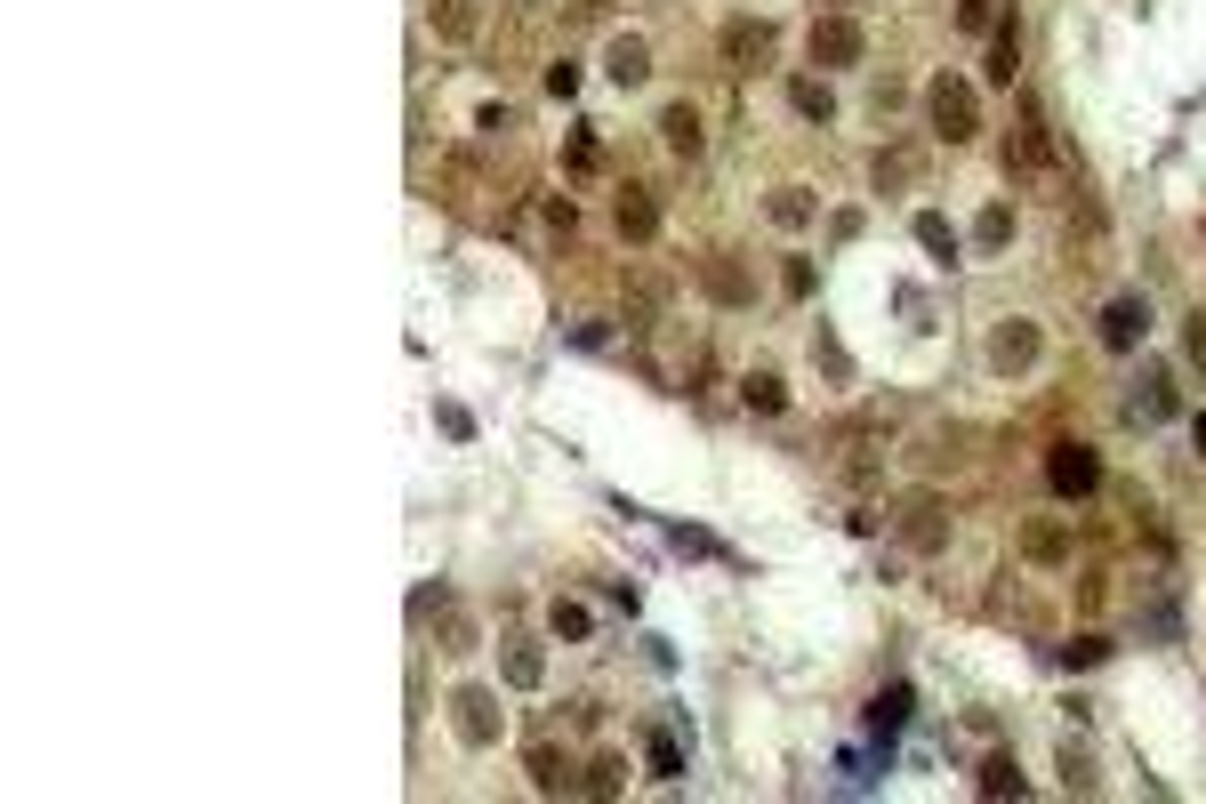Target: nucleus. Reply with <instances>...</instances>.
I'll return each instance as SVG.
<instances>
[{
	"label": "nucleus",
	"instance_id": "obj_24",
	"mask_svg": "<svg viewBox=\"0 0 1206 804\" xmlns=\"http://www.w3.org/2000/svg\"><path fill=\"white\" fill-rule=\"evenodd\" d=\"M805 218H813V193L805 185H780L773 193V225H805Z\"/></svg>",
	"mask_w": 1206,
	"mask_h": 804
},
{
	"label": "nucleus",
	"instance_id": "obj_27",
	"mask_svg": "<svg viewBox=\"0 0 1206 804\" xmlns=\"http://www.w3.org/2000/svg\"><path fill=\"white\" fill-rule=\"evenodd\" d=\"M619 781H628V764H619V756H596L579 788H588V796H619Z\"/></svg>",
	"mask_w": 1206,
	"mask_h": 804
},
{
	"label": "nucleus",
	"instance_id": "obj_9",
	"mask_svg": "<svg viewBox=\"0 0 1206 804\" xmlns=\"http://www.w3.org/2000/svg\"><path fill=\"white\" fill-rule=\"evenodd\" d=\"M1006 170H1021V178H1038V170H1046V121L1029 113V105H1021V129L1006 138Z\"/></svg>",
	"mask_w": 1206,
	"mask_h": 804
},
{
	"label": "nucleus",
	"instance_id": "obj_8",
	"mask_svg": "<svg viewBox=\"0 0 1206 804\" xmlns=\"http://www.w3.org/2000/svg\"><path fill=\"white\" fill-rule=\"evenodd\" d=\"M901 540H909L917 555H941V547H949V515H941V499H934V491H925V499H909Z\"/></svg>",
	"mask_w": 1206,
	"mask_h": 804
},
{
	"label": "nucleus",
	"instance_id": "obj_14",
	"mask_svg": "<svg viewBox=\"0 0 1206 804\" xmlns=\"http://www.w3.org/2000/svg\"><path fill=\"white\" fill-rule=\"evenodd\" d=\"M1021 547H1029V563H1070V531L1062 523H1029Z\"/></svg>",
	"mask_w": 1206,
	"mask_h": 804
},
{
	"label": "nucleus",
	"instance_id": "obj_15",
	"mask_svg": "<svg viewBox=\"0 0 1206 804\" xmlns=\"http://www.w3.org/2000/svg\"><path fill=\"white\" fill-rule=\"evenodd\" d=\"M1006 242H1014V201H989L974 218V250H1006Z\"/></svg>",
	"mask_w": 1206,
	"mask_h": 804
},
{
	"label": "nucleus",
	"instance_id": "obj_10",
	"mask_svg": "<svg viewBox=\"0 0 1206 804\" xmlns=\"http://www.w3.org/2000/svg\"><path fill=\"white\" fill-rule=\"evenodd\" d=\"M604 73H611L619 89H644V81H651V49L636 41V32H619V41L604 49Z\"/></svg>",
	"mask_w": 1206,
	"mask_h": 804
},
{
	"label": "nucleus",
	"instance_id": "obj_37",
	"mask_svg": "<svg viewBox=\"0 0 1206 804\" xmlns=\"http://www.w3.org/2000/svg\"><path fill=\"white\" fill-rule=\"evenodd\" d=\"M1190 443H1198V459H1206V419H1198V426H1190Z\"/></svg>",
	"mask_w": 1206,
	"mask_h": 804
},
{
	"label": "nucleus",
	"instance_id": "obj_12",
	"mask_svg": "<svg viewBox=\"0 0 1206 804\" xmlns=\"http://www.w3.org/2000/svg\"><path fill=\"white\" fill-rule=\"evenodd\" d=\"M660 138H668V153H700V113L684 105V97H676V105L660 113Z\"/></svg>",
	"mask_w": 1206,
	"mask_h": 804
},
{
	"label": "nucleus",
	"instance_id": "obj_32",
	"mask_svg": "<svg viewBox=\"0 0 1206 804\" xmlns=\"http://www.w3.org/2000/svg\"><path fill=\"white\" fill-rule=\"evenodd\" d=\"M1183 354H1190L1198 371H1206V314H1190V322H1183Z\"/></svg>",
	"mask_w": 1206,
	"mask_h": 804
},
{
	"label": "nucleus",
	"instance_id": "obj_3",
	"mask_svg": "<svg viewBox=\"0 0 1206 804\" xmlns=\"http://www.w3.org/2000/svg\"><path fill=\"white\" fill-rule=\"evenodd\" d=\"M860 49H869V32H860L853 17H813V32H805V57L820 64V73H837V64H860Z\"/></svg>",
	"mask_w": 1206,
	"mask_h": 804
},
{
	"label": "nucleus",
	"instance_id": "obj_5",
	"mask_svg": "<svg viewBox=\"0 0 1206 804\" xmlns=\"http://www.w3.org/2000/svg\"><path fill=\"white\" fill-rule=\"evenodd\" d=\"M716 49H724V64H732V73H756V64L773 57V24L765 17H732L716 32Z\"/></svg>",
	"mask_w": 1206,
	"mask_h": 804
},
{
	"label": "nucleus",
	"instance_id": "obj_34",
	"mask_svg": "<svg viewBox=\"0 0 1206 804\" xmlns=\"http://www.w3.org/2000/svg\"><path fill=\"white\" fill-rule=\"evenodd\" d=\"M547 89H556V97H579V64H547Z\"/></svg>",
	"mask_w": 1206,
	"mask_h": 804
},
{
	"label": "nucleus",
	"instance_id": "obj_4",
	"mask_svg": "<svg viewBox=\"0 0 1206 804\" xmlns=\"http://www.w3.org/2000/svg\"><path fill=\"white\" fill-rule=\"evenodd\" d=\"M451 724H459L467 748H491V741H499V700L482 692V684H459V692H451Z\"/></svg>",
	"mask_w": 1206,
	"mask_h": 804
},
{
	"label": "nucleus",
	"instance_id": "obj_36",
	"mask_svg": "<svg viewBox=\"0 0 1206 804\" xmlns=\"http://www.w3.org/2000/svg\"><path fill=\"white\" fill-rule=\"evenodd\" d=\"M1062 781H1070V788H1094V773H1086V756H1078V748H1062Z\"/></svg>",
	"mask_w": 1206,
	"mask_h": 804
},
{
	"label": "nucleus",
	"instance_id": "obj_6",
	"mask_svg": "<svg viewBox=\"0 0 1206 804\" xmlns=\"http://www.w3.org/2000/svg\"><path fill=\"white\" fill-rule=\"evenodd\" d=\"M1038 322H1021V314H1006L989 330V371H1029V362H1038Z\"/></svg>",
	"mask_w": 1206,
	"mask_h": 804
},
{
	"label": "nucleus",
	"instance_id": "obj_23",
	"mask_svg": "<svg viewBox=\"0 0 1206 804\" xmlns=\"http://www.w3.org/2000/svg\"><path fill=\"white\" fill-rule=\"evenodd\" d=\"M974 788H981V796H1021V773H1014V756H989Z\"/></svg>",
	"mask_w": 1206,
	"mask_h": 804
},
{
	"label": "nucleus",
	"instance_id": "obj_26",
	"mask_svg": "<svg viewBox=\"0 0 1206 804\" xmlns=\"http://www.w3.org/2000/svg\"><path fill=\"white\" fill-rule=\"evenodd\" d=\"M740 394H748V411H780V402H788V386H780L773 371H748V386H740Z\"/></svg>",
	"mask_w": 1206,
	"mask_h": 804
},
{
	"label": "nucleus",
	"instance_id": "obj_35",
	"mask_svg": "<svg viewBox=\"0 0 1206 804\" xmlns=\"http://www.w3.org/2000/svg\"><path fill=\"white\" fill-rule=\"evenodd\" d=\"M435 419H442V434H475V419L459 411V402H435Z\"/></svg>",
	"mask_w": 1206,
	"mask_h": 804
},
{
	"label": "nucleus",
	"instance_id": "obj_17",
	"mask_svg": "<svg viewBox=\"0 0 1206 804\" xmlns=\"http://www.w3.org/2000/svg\"><path fill=\"white\" fill-rule=\"evenodd\" d=\"M917 242H925V250H934L941 265H957V225H949L941 210H917Z\"/></svg>",
	"mask_w": 1206,
	"mask_h": 804
},
{
	"label": "nucleus",
	"instance_id": "obj_29",
	"mask_svg": "<svg viewBox=\"0 0 1206 804\" xmlns=\"http://www.w3.org/2000/svg\"><path fill=\"white\" fill-rule=\"evenodd\" d=\"M957 32H997V0H957Z\"/></svg>",
	"mask_w": 1206,
	"mask_h": 804
},
{
	"label": "nucleus",
	"instance_id": "obj_25",
	"mask_svg": "<svg viewBox=\"0 0 1206 804\" xmlns=\"http://www.w3.org/2000/svg\"><path fill=\"white\" fill-rule=\"evenodd\" d=\"M531 788H547V796L571 788V773H564V756H556V748H531Z\"/></svg>",
	"mask_w": 1206,
	"mask_h": 804
},
{
	"label": "nucleus",
	"instance_id": "obj_31",
	"mask_svg": "<svg viewBox=\"0 0 1206 804\" xmlns=\"http://www.w3.org/2000/svg\"><path fill=\"white\" fill-rule=\"evenodd\" d=\"M547 627H556V635H571V644H579V635H588V612H579V603H564V595H556V612H547Z\"/></svg>",
	"mask_w": 1206,
	"mask_h": 804
},
{
	"label": "nucleus",
	"instance_id": "obj_30",
	"mask_svg": "<svg viewBox=\"0 0 1206 804\" xmlns=\"http://www.w3.org/2000/svg\"><path fill=\"white\" fill-rule=\"evenodd\" d=\"M1094 660H1110L1102 635H1070V644H1062V667H1094Z\"/></svg>",
	"mask_w": 1206,
	"mask_h": 804
},
{
	"label": "nucleus",
	"instance_id": "obj_16",
	"mask_svg": "<svg viewBox=\"0 0 1206 804\" xmlns=\"http://www.w3.org/2000/svg\"><path fill=\"white\" fill-rule=\"evenodd\" d=\"M909 708H917V692H909V684H893V692H877V708H869V724H877L885 741H893V732L909 724Z\"/></svg>",
	"mask_w": 1206,
	"mask_h": 804
},
{
	"label": "nucleus",
	"instance_id": "obj_33",
	"mask_svg": "<svg viewBox=\"0 0 1206 804\" xmlns=\"http://www.w3.org/2000/svg\"><path fill=\"white\" fill-rule=\"evenodd\" d=\"M780 282H788V298H813V258H788Z\"/></svg>",
	"mask_w": 1206,
	"mask_h": 804
},
{
	"label": "nucleus",
	"instance_id": "obj_2",
	"mask_svg": "<svg viewBox=\"0 0 1206 804\" xmlns=\"http://www.w3.org/2000/svg\"><path fill=\"white\" fill-rule=\"evenodd\" d=\"M1046 483H1054L1062 499H1094V491H1102V451H1094V443H1054V451H1046Z\"/></svg>",
	"mask_w": 1206,
	"mask_h": 804
},
{
	"label": "nucleus",
	"instance_id": "obj_11",
	"mask_svg": "<svg viewBox=\"0 0 1206 804\" xmlns=\"http://www.w3.org/2000/svg\"><path fill=\"white\" fill-rule=\"evenodd\" d=\"M619 233H628V242H651V233H660V201H651V185H619Z\"/></svg>",
	"mask_w": 1206,
	"mask_h": 804
},
{
	"label": "nucleus",
	"instance_id": "obj_28",
	"mask_svg": "<svg viewBox=\"0 0 1206 804\" xmlns=\"http://www.w3.org/2000/svg\"><path fill=\"white\" fill-rule=\"evenodd\" d=\"M813 362H820L829 379H853V362H845V346L829 339V330H813Z\"/></svg>",
	"mask_w": 1206,
	"mask_h": 804
},
{
	"label": "nucleus",
	"instance_id": "obj_13",
	"mask_svg": "<svg viewBox=\"0 0 1206 804\" xmlns=\"http://www.w3.org/2000/svg\"><path fill=\"white\" fill-rule=\"evenodd\" d=\"M1014 64H1021V41H1014V24H997V32H989V64H981V73H989L997 89H1014Z\"/></svg>",
	"mask_w": 1206,
	"mask_h": 804
},
{
	"label": "nucleus",
	"instance_id": "obj_22",
	"mask_svg": "<svg viewBox=\"0 0 1206 804\" xmlns=\"http://www.w3.org/2000/svg\"><path fill=\"white\" fill-rule=\"evenodd\" d=\"M644 764H651L660 781H676V773H684V748H676V732H651V741H644Z\"/></svg>",
	"mask_w": 1206,
	"mask_h": 804
},
{
	"label": "nucleus",
	"instance_id": "obj_18",
	"mask_svg": "<svg viewBox=\"0 0 1206 804\" xmlns=\"http://www.w3.org/2000/svg\"><path fill=\"white\" fill-rule=\"evenodd\" d=\"M708 290L724 298V306H748V298H756V290H748V274H740L732 258H708Z\"/></svg>",
	"mask_w": 1206,
	"mask_h": 804
},
{
	"label": "nucleus",
	"instance_id": "obj_7",
	"mask_svg": "<svg viewBox=\"0 0 1206 804\" xmlns=\"http://www.w3.org/2000/svg\"><path fill=\"white\" fill-rule=\"evenodd\" d=\"M1143 330H1150V306H1143V298H1134V290L1110 298V314H1102V346H1110V354H1134V346H1143Z\"/></svg>",
	"mask_w": 1206,
	"mask_h": 804
},
{
	"label": "nucleus",
	"instance_id": "obj_19",
	"mask_svg": "<svg viewBox=\"0 0 1206 804\" xmlns=\"http://www.w3.org/2000/svg\"><path fill=\"white\" fill-rule=\"evenodd\" d=\"M539 676H547V652H539V644H507V684L531 692Z\"/></svg>",
	"mask_w": 1206,
	"mask_h": 804
},
{
	"label": "nucleus",
	"instance_id": "obj_21",
	"mask_svg": "<svg viewBox=\"0 0 1206 804\" xmlns=\"http://www.w3.org/2000/svg\"><path fill=\"white\" fill-rule=\"evenodd\" d=\"M788 105H797L805 121H829V113H837V97H829V81H797V89H788Z\"/></svg>",
	"mask_w": 1206,
	"mask_h": 804
},
{
	"label": "nucleus",
	"instance_id": "obj_20",
	"mask_svg": "<svg viewBox=\"0 0 1206 804\" xmlns=\"http://www.w3.org/2000/svg\"><path fill=\"white\" fill-rule=\"evenodd\" d=\"M435 32L442 41H467L475 32V0H435Z\"/></svg>",
	"mask_w": 1206,
	"mask_h": 804
},
{
	"label": "nucleus",
	"instance_id": "obj_1",
	"mask_svg": "<svg viewBox=\"0 0 1206 804\" xmlns=\"http://www.w3.org/2000/svg\"><path fill=\"white\" fill-rule=\"evenodd\" d=\"M925 113H934V129H941L949 145L981 138V97H974V81H957V73H941L934 89H925Z\"/></svg>",
	"mask_w": 1206,
	"mask_h": 804
}]
</instances>
